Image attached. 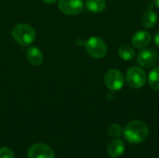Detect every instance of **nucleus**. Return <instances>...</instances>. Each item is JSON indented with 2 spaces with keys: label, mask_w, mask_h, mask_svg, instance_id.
Returning a JSON list of instances; mask_svg holds the SVG:
<instances>
[{
  "label": "nucleus",
  "mask_w": 159,
  "mask_h": 158,
  "mask_svg": "<svg viewBox=\"0 0 159 158\" xmlns=\"http://www.w3.org/2000/svg\"><path fill=\"white\" fill-rule=\"evenodd\" d=\"M148 127L147 125L139 120L129 122L124 129L123 134L125 139L130 143H142L148 137Z\"/></svg>",
  "instance_id": "obj_1"
},
{
  "label": "nucleus",
  "mask_w": 159,
  "mask_h": 158,
  "mask_svg": "<svg viewBox=\"0 0 159 158\" xmlns=\"http://www.w3.org/2000/svg\"><path fill=\"white\" fill-rule=\"evenodd\" d=\"M11 35L19 45L29 46L35 39V31L29 24L18 23L12 28Z\"/></svg>",
  "instance_id": "obj_2"
},
{
  "label": "nucleus",
  "mask_w": 159,
  "mask_h": 158,
  "mask_svg": "<svg viewBox=\"0 0 159 158\" xmlns=\"http://www.w3.org/2000/svg\"><path fill=\"white\" fill-rule=\"evenodd\" d=\"M85 48L89 55L93 58H103L108 51L107 45L104 40L99 36H91L85 42Z\"/></svg>",
  "instance_id": "obj_3"
},
{
  "label": "nucleus",
  "mask_w": 159,
  "mask_h": 158,
  "mask_svg": "<svg viewBox=\"0 0 159 158\" xmlns=\"http://www.w3.org/2000/svg\"><path fill=\"white\" fill-rule=\"evenodd\" d=\"M126 80L132 88H141L146 82V74L143 68L139 66H131L126 74Z\"/></svg>",
  "instance_id": "obj_4"
},
{
  "label": "nucleus",
  "mask_w": 159,
  "mask_h": 158,
  "mask_svg": "<svg viewBox=\"0 0 159 158\" xmlns=\"http://www.w3.org/2000/svg\"><path fill=\"white\" fill-rule=\"evenodd\" d=\"M159 61V55L157 50L153 48H143L137 56V62L143 68H153L155 67Z\"/></svg>",
  "instance_id": "obj_5"
},
{
  "label": "nucleus",
  "mask_w": 159,
  "mask_h": 158,
  "mask_svg": "<svg viewBox=\"0 0 159 158\" xmlns=\"http://www.w3.org/2000/svg\"><path fill=\"white\" fill-rule=\"evenodd\" d=\"M104 83L110 90L118 91L124 87L125 78L119 70L111 69L104 75Z\"/></svg>",
  "instance_id": "obj_6"
},
{
  "label": "nucleus",
  "mask_w": 159,
  "mask_h": 158,
  "mask_svg": "<svg viewBox=\"0 0 159 158\" xmlns=\"http://www.w3.org/2000/svg\"><path fill=\"white\" fill-rule=\"evenodd\" d=\"M58 7L66 15H77L82 12L84 5L82 0H59Z\"/></svg>",
  "instance_id": "obj_7"
},
{
  "label": "nucleus",
  "mask_w": 159,
  "mask_h": 158,
  "mask_svg": "<svg viewBox=\"0 0 159 158\" xmlns=\"http://www.w3.org/2000/svg\"><path fill=\"white\" fill-rule=\"evenodd\" d=\"M28 158H54V152L47 144L36 143L28 150Z\"/></svg>",
  "instance_id": "obj_8"
},
{
  "label": "nucleus",
  "mask_w": 159,
  "mask_h": 158,
  "mask_svg": "<svg viewBox=\"0 0 159 158\" xmlns=\"http://www.w3.org/2000/svg\"><path fill=\"white\" fill-rule=\"evenodd\" d=\"M151 40H152V35L149 32L144 30H140L133 34L131 38V43L135 48L143 49L147 46H149Z\"/></svg>",
  "instance_id": "obj_9"
},
{
  "label": "nucleus",
  "mask_w": 159,
  "mask_h": 158,
  "mask_svg": "<svg viewBox=\"0 0 159 158\" xmlns=\"http://www.w3.org/2000/svg\"><path fill=\"white\" fill-rule=\"evenodd\" d=\"M125 152V143L120 139H115L107 146V154L113 158L121 156Z\"/></svg>",
  "instance_id": "obj_10"
},
{
  "label": "nucleus",
  "mask_w": 159,
  "mask_h": 158,
  "mask_svg": "<svg viewBox=\"0 0 159 158\" xmlns=\"http://www.w3.org/2000/svg\"><path fill=\"white\" fill-rule=\"evenodd\" d=\"M27 60L33 65H40L44 61V55L38 47H30L27 49Z\"/></svg>",
  "instance_id": "obj_11"
},
{
  "label": "nucleus",
  "mask_w": 159,
  "mask_h": 158,
  "mask_svg": "<svg viewBox=\"0 0 159 158\" xmlns=\"http://www.w3.org/2000/svg\"><path fill=\"white\" fill-rule=\"evenodd\" d=\"M157 14L153 10H147L143 13L142 17V24L143 27L150 29L153 28L157 22Z\"/></svg>",
  "instance_id": "obj_12"
},
{
  "label": "nucleus",
  "mask_w": 159,
  "mask_h": 158,
  "mask_svg": "<svg viewBox=\"0 0 159 158\" xmlns=\"http://www.w3.org/2000/svg\"><path fill=\"white\" fill-rule=\"evenodd\" d=\"M86 7L94 13L102 12L106 8L105 0H86Z\"/></svg>",
  "instance_id": "obj_13"
},
{
  "label": "nucleus",
  "mask_w": 159,
  "mask_h": 158,
  "mask_svg": "<svg viewBox=\"0 0 159 158\" xmlns=\"http://www.w3.org/2000/svg\"><path fill=\"white\" fill-rule=\"evenodd\" d=\"M117 52H118L119 57L122 60H124V61H130L135 56V50H134V48L131 46L128 45V44L121 45L118 47Z\"/></svg>",
  "instance_id": "obj_14"
},
{
  "label": "nucleus",
  "mask_w": 159,
  "mask_h": 158,
  "mask_svg": "<svg viewBox=\"0 0 159 158\" xmlns=\"http://www.w3.org/2000/svg\"><path fill=\"white\" fill-rule=\"evenodd\" d=\"M148 83L153 90L159 91V67L154 68L150 72L148 76Z\"/></svg>",
  "instance_id": "obj_15"
},
{
  "label": "nucleus",
  "mask_w": 159,
  "mask_h": 158,
  "mask_svg": "<svg viewBox=\"0 0 159 158\" xmlns=\"http://www.w3.org/2000/svg\"><path fill=\"white\" fill-rule=\"evenodd\" d=\"M108 134L113 138H119L123 134V129L118 124H112L108 128Z\"/></svg>",
  "instance_id": "obj_16"
},
{
  "label": "nucleus",
  "mask_w": 159,
  "mask_h": 158,
  "mask_svg": "<svg viewBox=\"0 0 159 158\" xmlns=\"http://www.w3.org/2000/svg\"><path fill=\"white\" fill-rule=\"evenodd\" d=\"M0 158H14L13 152L7 147L0 148Z\"/></svg>",
  "instance_id": "obj_17"
},
{
  "label": "nucleus",
  "mask_w": 159,
  "mask_h": 158,
  "mask_svg": "<svg viewBox=\"0 0 159 158\" xmlns=\"http://www.w3.org/2000/svg\"><path fill=\"white\" fill-rule=\"evenodd\" d=\"M154 40H155V44H156L157 47H159V32H157V33L156 34Z\"/></svg>",
  "instance_id": "obj_18"
},
{
  "label": "nucleus",
  "mask_w": 159,
  "mask_h": 158,
  "mask_svg": "<svg viewBox=\"0 0 159 158\" xmlns=\"http://www.w3.org/2000/svg\"><path fill=\"white\" fill-rule=\"evenodd\" d=\"M42 1L45 2V3H47V4H53V3L57 2L58 0H42Z\"/></svg>",
  "instance_id": "obj_19"
},
{
  "label": "nucleus",
  "mask_w": 159,
  "mask_h": 158,
  "mask_svg": "<svg viewBox=\"0 0 159 158\" xmlns=\"http://www.w3.org/2000/svg\"><path fill=\"white\" fill-rule=\"evenodd\" d=\"M154 3H155V5L159 8V0H154Z\"/></svg>",
  "instance_id": "obj_20"
}]
</instances>
